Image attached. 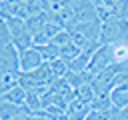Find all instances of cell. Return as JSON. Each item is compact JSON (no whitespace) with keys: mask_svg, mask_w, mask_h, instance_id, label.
<instances>
[{"mask_svg":"<svg viewBox=\"0 0 128 120\" xmlns=\"http://www.w3.org/2000/svg\"><path fill=\"white\" fill-rule=\"evenodd\" d=\"M112 104H114V108H126L128 106V88L126 86H116L114 90H112Z\"/></svg>","mask_w":128,"mask_h":120,"instance_id":"8fae6325","label":"cell"},{"mask_svg":"<svg viewBox=\"0 0 128 120\" xmlns=\"http://www.w3.org/2000/svg\"><path fill=\"white\" fill-rule=\"evenodd\" d=\"M94 80V76L86 70V72H68L66 74V82H68V86L70 88H80V86H84V84H90Z\"/></svg>","mask_w":128,"mask_h":120,"instance_id":"30bf717a","label":"cell"},{"mask_svg":"<svg viewBox=\"0 0 128 120\" xmlns=\"http://www.w3.org/2000/svg\"><path fill=\"white\" fill-rule=\"evenodd\" d=\"M22 114H32L28 110V106H20V104H12V102H0V120H14L16 116H22Z\"/></svg>","mask_w":128,"mask_h":120,"instance_id":"8992f818","label":"cell"},{"mask_svg":"<svg viewBox=\"0 0 128 120\" xmlns=\"http://www.w3.org/2000/svg\"><path fill=\"white\" fill-rule=\"evenodd\" d=\"M24 22H26V28H28V30L32 32V36H34V34L42 32V28L50 22V14H48V12H38V14L28 16Z\"/></svg>","mask_w":128,"mask_h":120,"instance_id":"ba28073f","label":"cell"},{"mask_svg":"<svg viewBox=\"0 0 128 120\" xmlns=\"http://www.w3.org/2000/svg\"><path fill=\"white\" fill-rule=\"evenodd\" d=\"M80 54H82V48L76 46L74 42H68V44H64V46L60 48V58H64L66 62H72V60L78 58Z\"/></svg>","mask_w":128,"mask_h":120,"instance_id":"7c38bea8","label":"cell"},{"mask_svg":"<svg viewBox=\"0 0 128 120\" xmlns=\"http://www.w3.org/2000/svg\"><path fill=\"white\" fill-rule=\"evenodd\" d=\"M26 96H28V90H26L24 86H20V84H18V86H14L12 90H8V92H2V94H0V100L24 106V104H26Z\"/></svg>","mask_w":128,"mask_h":120,"instance_id":"9c48e42d","label":"cell"},{"mask_svg":"<svg viewBox=\"0 0 128 120\" xmlns=\"http://www.w3.org/2000/svg\"><path fill=\"white\" fill-rule=\"evenodd\" d=\"M114 64H116V62H114V46H112V44H100L98 50H96L94 56H92V62H90V66H88V72H90L92 76H96V74L104 72L106 68H110V66H114Z\"/></svg>","mask_w":128,"mask_h":120,"instance_id":"3957f363","label":"cell"},{"mask_svg":"<svg viewBox=\"0 0 128 120\" xmlns=\"http://www.w3.org/2000/svg\"><path fill=\"white\" fill-rule=\"evenodd\" d=\"M6 24H8V28H10V36H12V44L22 52V50H26V48H30L32 46V32L26 28V22L22 20V18H2Z\"/></svg>","mask_w":128,"mask_h":120,"instance_id":"7a4b0ae2","label":"cell"},{"mask_svg":"<svg viewBox=\"0 0 128 120\" xmlns=\"http://www.w3.org/2000/svg\"><path fill=\"white\" fill-rule=\"evenodd\" d=\"M68 42H72V34H70V30L68 28H62L54 38H52V44H56V46H64V44H68Z\"/></svg>","mask_w":128,"mask_h":120,"instance_id":"ac0fdd59","label":"cell"},{"mask_svg":"<svg viewBox=\"0 0 128 120\" xmlns=\"http://www.w3.org/2000/svg\"><path fill=\"white\" fill-rule=\"evenodd\" d=\"M18 76H20V72H18V74H12V72H6V74H2L0 94H2V92H8V90H12L14 86H18Z\"/></svg>","mask_w":128,"mask_h":120,"instance_id":"e0dca14e","label":"cell"},{"mask_svg":"<svg viewBox=\"0 0 128 120\" xmlns=\"http://www.w3.org/2000/svg\"><path fill=\"white\" fill-rule=\"evenodd\" d=\"M0 66H2V74L12 72L18 74L20 72V50L14 44H6L0 50Z\"/></svg>","mask_w":128,"mask_h":120,"instance_id":"277c9868","label":"cell"},{"mask_svg":"<svg viewBox=\"0 0 128 120\" xmlns=\"http://www.w3.org/2000/svg\"><path fill=\"white\" fill-rule=\"evenodd\" d=\"M122 42H128V20L116 16L102 22L100 44H122Z\"/></svg>","mask_w":128,"mask_h":120,"instance_id":"6da1fadb","label":"cell"},{"mask_svg":"<svg viewBox=\"0 0 128 120\" xmlns=\"http://www.w3.org/2000/svg\"><path fill=\"white\" fill-rule=\"evenodd\" d=\"M0 42H2V46H6V44H12V36H10V28H8V24L2 20V24H0Z\"/></svg>","mask_w":128,"mask_h":120,"instance_id":"ffe728a7","label":"cell"},{"mask_svg":"<svg viewBox=\"0 0 128 120\" xmlns=\"http://www.w3.org/2000/svg\"><path fill=\"white\" fill-rule=\"evenodd\" d=\"M114 46V62L116 64H128V42L122 44H112Z\"/></svg>","mask_w":128,"mask_h":120,"instance_id":"9a60e30c","label":"cell"},{"mask_svg":"<svg viewBox=\"0 0 128 120\" xmlns=\"http://www.w3.org/2000/svg\"><path fill=\"white\" fill-rule=\"evenodd\" d=\"M90 110H92V104L76 98V100H72V104L66 108L68 120H86V116L90 114Z\"/></svg>","mask_w":128,"mask_h":120,"instance_id":"52a82bcc","label":"cell"},{"mask_svg":"<svg viewBox=\"0 0 128 120\" xmlns=\"http://www.w3.org/2000/svg\"><path fill=\"white\" fill-rule=\"evenodd\" d=\"M112 120H128V106L126 108H112Z\"/></svg>","mask_w":128,"mask_h":120,"instance_id":"44dd1931","label":"cell"},{"mask_svg":"<svg viewBox=\"0 0 128 120\" xmlns=\"http://www.w3.org/2000/svg\"><path fill=\"white\" fill-rule=\"evenodd\" d=\"M42 64H44V58L38 48L30 46L20 52V72H32V70L40 68Z\"/></svg>","mask_w":128,"mask_h":120,"instance_id":"5b68a950","label":"cell"},{"mask_svg":"<svg viewBox=\"0 0 128 120\" xmlns=\"http://www.w3.org/2000/svg\"><path fill=\"white\" fill-rule=\"evenodd\" d=\"M76 98H80V100L92 104L94 98H96V92H94V88H92V82H90V84H84V86H80V88H76Z\"/></svg>","mask_w":128,"mask_h":120,"instance_id":"2e32d148","label":"cell"},{"mask_svg":"<svg viewBox=\"0 0 128 120\" xmlns=\"http://www.w3.org/2000/svg\"><path fill=\"white\" fill-rule=\"evenodd\" d=\"M36 48V46H34ZM40 50V54H42V58H44V62H52V60H56V58H60V46H56V44H46V46H40L38 48Z\"/></svg>","mask_w":128,"mask_h":120,"instance_id":"5bb4252c","label":"cell"},{"mask_svg":"<svg viewBox=\"0 0 128 120\" xmlns=\"http://www.w3.org/2000/svg\"><path fill=\"white\" fill-rule=\"evenodd\" d=\"M86 120H112V112H102V110H90Z\"/></svg>","mask_w":128,"mask_h":120,"instance_id":"d6986e66","label":"cell"},{"mask_svg":"<svg viewBox=\"0 0 128 120\" xmlns=\"http://www.w3.org/2000/svg\"><path fill=\"white\" fill-rule=\"evenodd\" d=\"M50 68H52L56 78H66V74L70 72V62H66L64 58H56L50 62Z\"/></svg>","mask_w":128,"mask_h":120,"instance_id":"4fadbf2b","label":"cell"},{"mask_svg":"<svg viewBox=\"0 0 128 120\" xmlns=\"http://www.w3.org/2000/svg\"><path fill=\"white\" fill-rule=\"evenodd\" d=\"M118 16L128 20V0H120V10H118Z\"/></svg>","mask_w":128,"mask_h":120,"instance_id":"7402d4cb","label":"cell"}]
</instances>
